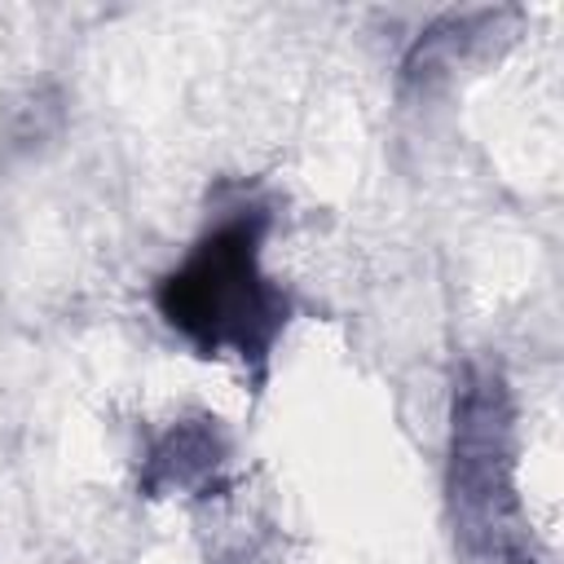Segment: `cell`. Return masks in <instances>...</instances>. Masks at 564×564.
Masks as SVG:
<instances>
[{
	"label": "cell",
	"mask_w": 564,
	"mask_h": 564,
	"mask_svg": "<svg viewBox=\"0 0 564 564\" xmlns=\"http://www.w3.org/2000/svg\"><path fill=\"white\" fill-rule=\"evenodd\" d=\"M269 225V207H234L154 282L159 317L194 352L234 357L256 375L291 322L286 291L260 264Z\"/></svg>",
	"instance_id": "6da1fadb"
},
{
	"label": "cell",
	"mask_w": 564,
	"mask_h": 564,
	"mask_svg": "<svg viewBox=\"0 0 564 564\" xmlns=\"http://www.w3.org/2000/svg\"><path fill=\"white\" fill-rule=\"evenodd\" d=\"M445 489L467 551L502 560L529 546L516 494V401L494 361H467L454 383Z\"/></svg>",
	"instance_id": "7a4b0ae2"
},
{
	"label": "cell",
	"mask_w": 564,
	"mask_h": 564,
	"mask_svg": "<svg viewBox=\"0 0 564 564\" xmlns=\"http://www.w3.org/2000/svg\"><path fill=\"white\" fill-rule=\"evenodd\" d=\"M516 9H467V13H445L436 18L427 31H419V40L405 48L401 57V79L419 93L436 88L441 79H449L458 66H467L471 57L485 53L489 35H502V22H511Z\"/></svg>",
	"instance_id": "3957f363"
},
{
	"label": "cell",
	"mask_w": 564,
	"mask_h": 564,
	"mask_svg": "<svg viewBox=\"0 0 564 564\" xmlns=\"http://www.w3.org/2000/svg\"><path fill=\"white\" fill-rule=\"evenodd\" d=\"M225 454H229V441L216 419H181L150 445V454L141 463V489L150 498L194 494L198 485H207L216 476Z\"/></svg>",
	"instance_id": "277c9868"
}]
</instances>
